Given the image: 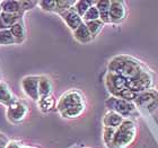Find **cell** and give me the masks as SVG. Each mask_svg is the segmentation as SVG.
Returning a JSON list of instances; mask_svg holds the SVG:
<instances>
[{
    "instance_id": "cell-28",
    "label": "cell",
    "mask_w": 158,
    "mask_h": 148,
    "mask_svg": "<svg viewBox=\"0 0 158 148\" xmlns=\"http://www.w3.org/2000/svg\"><path fill=\"white\" fill-rule=\"evenodd\" d=\"M37 5L41 9L46 11V13H56V0H42V1H39Z\"/></svg>"
},
{
    "instance_id": "cell-9",
    "label": "cell",
    "mask_w": 158,
    "mask_h": 148,
    "mask_svg": "<svg viewBox=\"0 0 158 148\" xmlns=\"http://www.w3.org/2000/svg\"><path fill=\"white\" fill-rule=\"evenodd\" d=\"M128 9L127 5L122 0H111L110 7V23L120 24L127 18Z\"/></svg>"
},
{
    "instance_id": "cell-13",
    "label": "cell",
    "mask_w": 158,
    "mask_h": 148,
    "mask_svg": "<svg viewBox=\"0 0 158 148\" xmlns=\"http://www.w3.org/2000/svg\"><path fill=\"white\" fill-rule=\"evenodd\" d=\"M10 32L13 34L16 44H23L25 42V40H26L27 36V32L23 18H20L16 24H14L13 26H11V28H10Z\"/></svg>"
},
{
    "instance_id": "cell-26",
    "label": "cell",
    "mask_w": 158,
    "mask_h": 148,
    "mask_svg": "<svg viewBox=\"0 0 158 148\" xmlns=\"http://www.w3.org/2000/svg\"><path fill=\"white\" fill-rule=\"evenodd\" d=\"M97 19H99V13H98V9L94 5L82 16V22L84 23H88V22H93V20H97Z\"/></svg>"
},
{
    "instance_id": "cell-2",
    "label": "cell",
    "mask_w": 158,
    "mask_h": 148,
    "mask_svg": "<svg viewBox=\"0 0 158 148\" xmlns=\"http://www.w3.org/2000/svg\"><path fill=\"white\" fill-rule=\"evenodd\" d=\"M155 82L156 78L154 73L150 71L145 66L133 78L128 79L127 87L130 91L138 94V93H142L146 92V91H149V89H152L154 86H155Z\"/></svg>"
},
{
    "instance_id": "cell-20",
    "label": "cell",
    "mask_w": 158,
    "mask_h": 148,
    "mask_svg": "<svg viewBox=\"0 0 158 148\" xmlns=\"http://www.w3.org/2000/svg\"><path fill=\"white\" fill-rule=\"evenodd\" d=\"M37 106L41 112L43 113H49L52 110L56 109V99H53V96H46V97H40L37 101Z\"/></svg>"
},
{
    "instance_id": "cell-33",
    "label": "cell",
    "mask_w": 158,
    "mask_h": 148,
    "mask_svg": "<svg viewBox=\"0 0 158 148\" xmlns=\"http://www.w3.org/2000/svg\"><path fill=\"white\" fill-rule=\"evenodd\" d=\"M23 148H35V147H30V146H26V147H23Z\"/></svg>"
},
{
    "instance_id": "cell-18",
    "label": "cell",
    "mask_w": 158,
    "mask_h": 148,
    "mask_svg": "<svg viewBox=\"0 0 158 148\" xmlns=\"http://www.w3.org/2000/svg\"><path fill=\"white\" fill-rule=\"evenodd\" d=\"M20 18H23L22 15H15V14L0 13V30H10L14 24H16Z\"/></svg>"
},
{
    "instance_id": "cell-24",
    "label": "cell",
    "mask_w": 158,
    "mask_h": 148,
    "mask_svg": "<svg viewBox=\"0 0 158 148\" xmlns=\"http://www.w3.org/2000/svg\"><path fill=\"white\" fill-rule=\"evenodd\" d=\"M75 2L73 0H56V13L58 15H62L63 13H66L67 10H69L70 8H73L75 6Z\"/></svg>"
},
{
    "instance_id": "cell-30",
    "label": "cell",
    "mask_w": 158,
    "mask_h": 148,
    "mask_svg": "<svg viewBox=\"0 0 158 148\" xmlns=\"http://www.w3.org/2000/svg\"><path fill=\"white\" fill-rule=\"evenodd\" d=\"M39 1H31V0H20V6H22V13L25 14L28 10H32L37 6Z\"/></svg>"
},
{
    "instance_id": "cell-19",
    "label": "cell",
    "mask_w": 158,
    "mask_h": 148,
    "mask_svg": "<svg viewBox=\"0 0 158 148\" xmlns=\"http://www.w3.org/2000/svg\"><path fill=\"white\" fill-rule=\"evenodd\" d=\"M96 8L98 9L99 19L104 24L110 23V7H111V0H99L96 1Z\"/></svg>"
},
{
    "instance_id": "cell-11",
    "label": "cell",
    "mask_w": 158,
    "mask_h": 148,
    "mask_svg": "<svg viewBox=\"0 0 158 148\" xmlns=\"http://www.w3.org/2000/svg\"><path fill=\"white\" fill-rule=\"evenodd\" d=\"M18 99L10 89L9 85L5 82H0V104L8 108V106L13 105L14 103H16Z\"/></svg>"
},
{
    "instance_id": "cell-12",
    "label": "cell",
    "mask_w": 158,
    "mask_h": 148,
    "mask_svg": "<svg viewBox=\"0 0 158 148\" xmlns=\"http://www.w3.org/2000/svg\"><path fill=\"white\" fill-rule=\"evenodd\" d=\"M60 17L62 18V20L66 23V25L69 27L73 32L84 23V22H82V18L77 14L76 10L73 9V7L70 8L69 10H67L66 13H63L62 15H60Z\"/></svg>"
},
{
    "instance_id": "cell-4",
    "label": "cell",
    "mask_w": 158,
    "mask_h": 148,
    "mask_svg": "<svg viewBox=\"0 0 158 148\" xmlns=\"http://www.w3.org/2000/svg\"><path fill=\"white\" fill-rule=\"evenodd\" d=\"M133 103L138 110H145L152 114L158 109V91L152 88L146 92L138 93Z\"/></svg>"
},
{
    "instance_id": "cell-23",
    "label": "cell",
    "mask_w": 158,
    "mask_h": 148,
    "mask_svg": "<svg viewBox=\"0 0 158 148\" xmlns=\"http://www.w3.org/2000/svg\"><path fill=\"white\" fill-rule=\"evenodd\" d=\"M96 5V1H89V0H77L75 2V6H73V9L76 10L77 14L81 17L85 15V13L92 6Z\"/></svg>"
},
{
    "instance_id": "cell-22",
    "label": "cell",
    "mask_w": 158,
    "mask_h": 148,
    "mask_svg": "<svg viewBox=\"0 0 158 148\" xmlns=\"http://www.w3.org/2000/svg\"><path fill=\"white\" fill-rule=\"evenodd\" d=\"M87 28H88L89 33L90 35L93 36V39H95L96 36H98L101 32L103 31L104 26H105V24L103 23L101 19H97V20H93V22H88V23H85Z\"/></svg>"
},
{
    "instance_id": "cell-5",
    "label": "cell",
    "mask_w": 158,
    "mask_h": 148,
    "mask_svg": "<svg viewBox=\"0 0 158 148\" xmlns=\"http://www.w3.org/2000/svg\"><path fill=\"white\" fill-rule=\"evenodd\" d=\"M82 104H86L84 94L78 89H70L60 96L59 101L56 102V109L59 113H61L70 108L82 105Z\"/></svg>"
},
{
    "instance_id": "cell-8",
    "label": "cell",
    "mask_w": 158,
    "mask_h": 148,
    "mask_svg": "<svg viewBox=\"0 0 158 148\" xmlns=\"http://www.w3.org/2000/svg\"><path fill=\"white\" fill-rule=\"evenodd\" d=\"M24 94L33 101H39V76H25L20 82Z\"/></svg>"
},
{
    "instance_id": "cell-16",
    "label": "cell",
    "mask_w": 158,
    "mask_h": 148,
    "mask_svg": "<svg viewBox=\"0 0 158 148\" xmlns=\"http://www.w3.org/2000/svg\"><path fill=\"white\" fill-rule=\"evenodd\" d=\"M73 39L76 40L77 42L80 43V44H88V43H90L94 40L92 35H90V33H89V31L85 23H82L78 28L73 31Z\"/></svg>"
},
{
    "instance_id": "cell-6",
    "label": "cell",
    "mask_w": 158,
    "mask_h": 148,
    "mask_svg": "<svg viewBox=\"0 0 158 148\" xmlns=\"http://www.w3.org/2000/svg\"><path fill=\"white\" fill-rule=\"evenodd\" d=\"M127 84H128V79L124 78L123 76L111 73L106 74L105 85L111 96H115L116 97L120 94V92L127 88Z\"/></svg>"
},
{
    "instance_id": "cell-7",
    "label": "cell",
    "mask_w": 158,
    "mask_h": 148,
    "mask_svg": "<svg viewBox=\"0 0 158 148\" xmlns=\"http://www.w3.org/2000/svg\"><path fill=\"white\" fill-rule=\"evenodd\" d=\"M7 119L11 123H19L26 119L28 114V106L22 101H17L13 105L7 108Z\"/></svg>"
},
{
    "instance_id": "cell-17",
    "label": "cell",
    "mask_w": 158,
    "mask_h": 148,
    "mask_svg": "<svg viewBox=\"0 0 158 148\" xmlns=\"http://www.w3.org/2000/svg\"><path fill=\"white\" fill-rule=\"evenodd\" d=\"M53 92V84L46 76H39V95L40 97L51 96Z\"/></svg>"
},
{
    "instance_id": "cell-10",
    "label": "cell",
    "mask_w": 158,
    "mask_h": 148,
    "mask_svg": "<svg viewBox=\"0 0 158 148\" xmlns=\"http://www.w3.org/2000/svg\"><path fill=\"white\" fill-rule=\"evenodd\" d=\"M143 67H145V65H143L141 61H139V60L135 59V58H132V57L125 56L124 62H123V66H122L121 76H123V77L127 79H131V78H133Z\"/></svg>"
},
{
    "instance_id": "cell-3",
    "label": "cell",
    "mask_w": 158,
    "mask_h": 148,
    "mask_svg": "<svg viewBox=\"0 0 158 148\" xmlns=\"http://www.w3.org/2000/svg\"><path fill=\"white\" fill-rule=\"evenodd\" d=\"M105 106L109 109V111L116 112L118 114L122 115L124 119H131L133 116L140 115L135 103L128 102V101L121 99L115 96H110L105 101Z\"/></svg>"
},
{
    "instance_id": "cell-27",
    "label": "cell",
    "mask_w": 158,
    "mask_h": 148,
    "mask_svg": "<svg viewBox=\"0 0 158 148\" xmlns=\"http://www.w3.org/2000/svg\"><path fill=\"white\" fill-rule=\"evenodd\" d=\"M115 130L114 128H107V127H103V142L105 144L107 148H110L111 144L113 142L114 135H115Z\"/></svg>"
},
{
    "instance_id": "cell-32",
    "label": "cell",
    "mask_w": 158,
    "mask_h": 148,
    "mask_svg": "<svg viewBox=\"0 0 158 148\" xmlns=\"http://www.w3.org/2000/svg\"><path fill=\"white\" fill-rule=\"evenodd\" d=\"M6 148H23V146H22V144L19 142L13 140V142H9V144L7 145Z\"/></svg>"
},
{
    "instance_id": "cell-21",
    "label": "cell",
    "mask_w": 158,
    "mask_h": 148,
    "mask_svg": "<svg viewBox=\"0 0 158 148\" xmlns=\"http://www.w3.org/2000/svg\"><path fill=\"white\" fill-rule=\"evenodd\" d=\"M85 109H86V104L73 106V108H70V109L66 110V111L61 112L60 115L64 119H76V118H79V116L85 112Z\"/></svg>"
},
{
    "instance_id": "cell-29",
    "label": "cell",
    "mask_w": 158,
    "mask_h": 148,
    "mask_svg": "<svg viewBox=\"0 0 158 148\" xmlns=\"http://www.w3.org/2000/svg\"><path fill=\"white\" fill-rule=\"evenodd\" d=\"M116 97H118V99H124V101H128V102L133 103L135 99L137 97V93L132 92V91H130V89L127 87V88L123 89L122 92H120V94H118Z\"/></svg>"
},
{
    "instance_id": "cell-31",
    "label": "cell",
    "mask_w": 158,
    "mask_h": 148,
    "mask_svg": "<svg viewBox=\"0 0 158 148\" xmlns=\"http://www.w3.org/2000/svg\"><path fill=\"white\" fill-rule=\"evenodd\" d=\"M9 144V139L2 132H0V148H6L7 145Z\"/></svg>"
},
{
    "instance_id": "cell-14",
    "label": "cell",
    "mask_w": 158,
    "mask_h": 148,
    "mask_svg": "<svg viewBox=\"0 0 158 148\" xmlns=\"http://www.w3.org/2000/svg\"><path fill=\"white\" fill-rule=\"evenodd\" d=\"M124 121V118L122 115L118 114L116 112L107 111L103 116L102 123L103 127H107V128H118L121 125L122 122Z\"/></svg>"
},
{
    "instance_id": "cell-15",
    "label": "cell",
    "mask_w": 158,
    "mask_h": 148,
    "mask_svg": "<svg viewBox=\"0 0 158 148\" xmlns=\"http://www.w3.org/2000/svg\"><path fill=\"white\" fill-rule=\"evenodd\" d=\"M0 8L2 13L7 14H15V15H22V6H20V0H5L0 1Z\"/></svg>"
},
{
    "instance_id": "cell-25",
    "label": "cell",
    "mask_w": 158,
    "mask_h": 148,
    "mask_svg": "<svg viewBox=\"0 0 158 148\" xmlns=\"http://www.w3.org/2000/svg\"><path fill=\"white\" fill-rule=\"evenodd\" d=\"M16 44L10 30H0V45H13Z\"/></svg>"
},
{
    "instance_id": "cell-1",
    "label": "cell",
    "mask_w": 158,
    "mask_h": 148,
    "mask_svg": "<svg viewBox=\"0 0 158 148\" xmlns=\"http://www.w3.org/2000/svg\"><path fill=\"white\" fill-rule=\"evenodd\" d=\"M137 127L132 119H124L121 125L116 128L115 135L110 148H128L135 142Z\"/></svg>"
}]
</instances>
